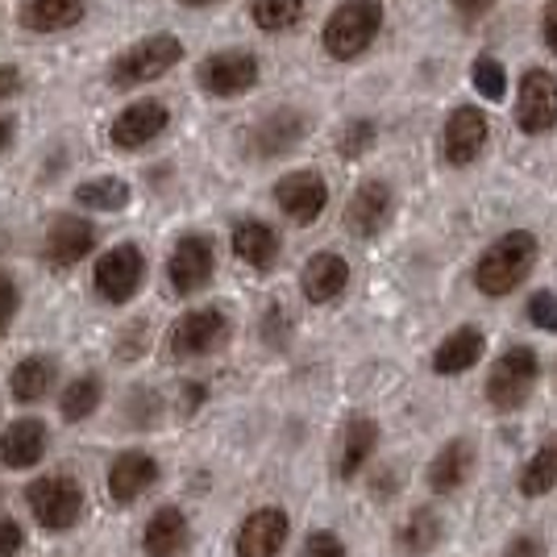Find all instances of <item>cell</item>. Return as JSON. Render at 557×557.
Wrapping results in <instances>:
<instances>
[{
    "label": "cell",
    "mask_w": 557,
    "mask_h": 557,
    "mask_svg": "<svg viewBox=\"0 0 557 557\" xmlns=\"http://www.w3.org/2000/svg\"><path fill=\"white\" fill-rule=\"evenodd\" d=\"M533 262H536V237L524 230H511L483 250L479 267H474V283H479L483 296H508V292H516L529 278Z\"/></svg>",
    "instance_id": "6da1fadb"
},
{
    "label": "cell",
    "mask_w": 557,
    "mask_h": 557,
    "mask_svg": "<svg viewBox=\"0 0 557 557\" xmlns=\"http://www.w3.org/2000/svg\"><path fill=\"white\" fill-rule=\"evenodd\" d=\"M383 0H342L333 13H329L325 29H321V42L337 63H349L358 54H367L371 42L383 29Z\"/></svg>",
    "instance_id": "7a4b0ae2"
},
{
    "label": "cell",
    "mask_w": 557,
    "mask_h": 557,
    "mask_svg": "<svg viewBox=\"0 0 557 557\" xmlns=\"http://www.w3.org/2000/svg\"><path fill=\"white\" fill-rule=\"evenodd\" d=\"M180 59H184V42L180 38L150 34V38H141V42H134V47L125 50L109 75H113L116 88H138V84H150V79L166 75Z\"/></svg>",
    "instance_id": "3957f363"
},
{
    "label": "cell",
    "mask_w": 557,
    "mask_h": 557,
    "mask_svg": "<svg viewBox=\"0 0 557 557\" xmlns=\"http://www.w3.org/2000/svg\"><path fill=\"white\" fill-rule=\"evenodd\" d=\"M25 499H29V511L38 516V524L50 529V533H63L71 524H79V516H84V487L71 474L34 479Z\"/></svg>",
    "instance_id": "277c9868"
},
{
    "label": "cell",
    "mask_w": 557,
    "mask_h": 557,
    "mask_svg": "<svg viewBox=\"0 0 557 557\" xmlns=\"http://www.w3.org/2000/svg\"><path fill=\"white\" fill-rule=\"evenodd\" d=\"M536 383V354L529 346L508 349L504 358H495V367L487 374V399L499 412H516Z\"/></svg>",
    "instance_id": "5b68a950"
},
{
    "label": "cell",
    "mask_w": 557,
    "mask_h": 557,
    "mask_svg": "<svg viewBox=\"0 0 557 557\" xmlns=\"http://www.w3.org/2000/svg\"><path fill=\"white\" fill-rule=\"evenodd\" d=\"M196 84L216 100L246 96L258 84V59L250 50H216L196 67Z\"/></svg>",
    "instance_id": "8992f818"
},
{
    "label": "cell",
    "mask_w": 557,
    "mask_h": 557,
    "mask_svg": "<svg viewBox=\"0 0 557 557\" xmlns=\"http://www.w3.org/2000/svg\"><path fill=\"white\" fill-rule=\"evenodd\" d=\"M516 125H520V134H529V138H541V134H549L557 125V79L549 71H524V79H520V92H516Z\"/></svg>",
    "instance_id": "52a82bcc"
},
{
    "label": "cell",
    "mask_w": 557,
    "mask_h": 557,
    "mask_svg": "<svg viewBox=\"0 0 557 557\" xmlns=\"http://www.w3.org/2000/svg\"><path fill=\"white\" fill-rule=\"evenodd\" d=\"M225 337H230V317L221 308H196L175 321L166 346H171V358H200V354L225 346Z\"/></svg>",
    "instance_id": "ba28073f"
},
{
    "label": "cell",
    "mask_w": 557,
    "mask_h": 557,
    "mask_svg": "<svg viewBox=\"0 0 557 557\" xmlns=\"http://www.w3.org/2000/svg\"><path fill=\"white\" fill-rule=\"evenodd\" d=\"M141 275H146V258L138 246H113L109 255H100L96 262V296L109 304H125L138 296Z\"/></svg>",
    "instance_id": "9c48e42d"
},
{
    "label": "cell",
    "mask_w": 557,
    "mask_h": 557,
    "mask_svg": "<svg viewBox=\"0 0 557 557\" xmlns=\"http://www.w3.org/2000/svg\"><path fill=\"white\" fill-rule=\"evenodd\" d=\"M491 125L487 113L474 109V104H462L445 116V134H442V154L449 166H470L483 150H487Z\"/></svg>",
    "instance_id": "30bf717a"
},
{
    "label": "cell",
    "mask_w": 557,
    "mask_h": 557,
    "mask_svg": "<svg viewBox=\"0 0 557 557\" xmlns=\"http://www.w3.org/2000/svg\"><path fill=\"white\" fill-rule=\"evenodd\" d=\"M212 271H216V255H212L209 237L187 233V237L175 242L171 262H166V278H171V287H175L180 296H196L212 278Z\"/></svg>",
    "instance_id": "8fae6325"
},
{
    "label": "cell",
    "mask_w": 557,
    "mask_h": 557,
    "mask_svg": "<svg viewBox=\"0 0 557 557\" xmlns=\"http://www.w3.org/2000/svg\"><path fill=\"white\" fill-rule=\"evenodd\" d=\"M278 209L287 212L296 225H312L329 205V187L317 171H292L275 184Z\"/></svg>",
    "instance_id": "7c38bea8"
},
{
    "label": "cell",
    "mask_w": 557,
    "mask_h": 557,
    "mask_svg": "<svg viewBox=\"0 0 557 557\" xmlns=\"http://www.w3.org/2000/svg\"><path fill=\"white\" fill-rule=\"evenodd\" d=\"M304 134H308L304 113H296V109H275V113H267L250 129V150H255L258 159H278V154L296 150L304 141Z\"/></svg>",
    "instance_id": "4fadbf2b"
},
{
    "label": "cell",
    "mask_w": 557,
    "mask_h": 557,
    "mask_svg": "<svg viewBox=\"0 0 557 557\" xmlns=\"http://www.w3.org/2000/svg\"><path fill=\"white\" fill-rule=\"evenodd\" d=\"M387 221H392V187L379 184V180H367L349 196L346 230L354 237H374V233L387 230Z\"/></svg>",
    "instance_id": "5bb4252c"
},
{
    "label": "cell",
    "mask_w": 557,
    "mask_h": 557,
    "mask_svg": "<svg viewBox=\"0 0 557 557\" xmlns=\"http://www.w3.org/2000/svg\"><path fill=\"white\" fill-rule=\"evenodd\" d=\"M166 121H171L166 104H159V100H138V104H129L125 113L116 116L109 138H113V146H121V150H141L146 141H154L163 134Z\"/></svg>",
    "instance_id": "9a60e30c"
},
{
    "label": "cell",
    "mask_w": 557,
    "mask_h": 557,
    "mask_svg": "<svg viewBox=\"0 0 557 557\" xmlns=\"http://www.w3.org/2000/svg\"><path fill=\"white\" fill-rule=\"evenodd\" d=\"M283 541H287V511L258 508L237 533V557H278Z\"/></svg>",
    "instance_id": "2e32d148"
},
{
    "label": "cell",
    "mask_w": 557,
    "mask_h": 557,
    "mask_svg": "<svg viewBox=\"0 0 557 557\" xmlns=\"http://www.w3.org/2000/svg\"><path fill=\"white\" fill-rule=\"evenodd\" d=\"M159 483V462L150 454H121L113 466H109V495L113 504H134L141 491H150Z\"/></svg>",
    "instance_id": "e0dca14e"
},
{
    "label": "cell",
    "mask_w": 557,
    "mask_h": 557,
    "mask_svg": "<svg viewBox=\"0 0 557 557\" xmlns=\"http://www.w3.org/2000/svg\"><path fill=\"white\" fill-rule=\"evenodd\" d=\"M96 246V230L79 216H59L47 233V262L50 267H75L84 255H92Z\"/></svg>",
    "instance_id": "ac0fdd59"
},
{
    "label": "cell",
    "mask_w": 557,
    "mask_h": 557,
    "mask_svg": "<svg viewBox=\"0 0 557 557\" xmlns=\"http://www.w3.org/2000/svg\"><path fill=\"white\" fill-rule=\"evenodd\" d=\"M187 541H191V529H187V516L180 508H159L146 524V557H184Z\"/></svg>",
    "instance_id": "d6986e66"
},
{
    "label": "cell",
    "mask_w": 557,
    "mask_h": 557,
    "mask_svg": "<svg viewBox=\"0 0 557 557\" xmlns=\"http://www.w3.org/2000/svg\"><path fill=\"white\" fill-rule=\"evenodd\" d=\"M346 283H349V267L342 255H312L300 275L304 296H308L312 304L337 300V296L346 292Z\"/></svg>",
    "instance_id": "ffe728a7"
},
{
    "label": "cell",
    "mask_w": 557,
    "mask_h": 557,
    "mask_svg": "<svg viewBox=\"0 0 557 557\" xmlns=\"http://www.w3.org/2000/svg\"><path fill=\"white\" fill-rule=\"evenodd\" d=\"M47 454V424L42 420H13L0 437V462L13 466V470H25Z\"/></svg>",
    "instance_id": "44dd1931"
},
{
    "label": "cell",
    "mask_w": 557,
    "mask_h": 557,
    "mask_svg": "<svg viewBox=\"0 0 557 557\" xmlns=\"http://www.w3.org/2000/svg\"><path fill=\"white\" fill-rule=\"evenodd\" d=\"M233 255L255 271H271L278 258V233L262 221H242L233 225Z\"/></svg>",
    "instance_id": "7402d4cb"
},
{
    "label": "cell",
    "mask_w": 557,
    "mask_h": 557,
    "mask_svg": "<svg viewBox=\"0 0 557 557\" xmlns=\"http://www.w3.org/2000/svg\"><path fill=\"white\" fill-rule=\"evenodd\" d=\"M84 17V0H25L22 25L34 34H59Z\"/></svg>",
    "instance_id": "603a6c76"
},
{
    "label": "cell",
    "mask_w": 557,
    "mask_h": 557,
    "mask_svg": "<svg viewBox=\"0 0 557 557\" xmlns=\"http://www.w3.org/2000/svg\"><path fill=\"white\" fill-rule=\"evenodd\" d=\"M470 470H474V449H470V442H449L433 458V466H429V487L437 491V495H449V491H458L470 479Z\"/></svg>",
    "instance_id": "cb8c5ba5"
},
{
    "label": "cell",
    "mask_w": 557,
    "mask_h": 557,
    "mask_svg": "<svg viewBox=\"0 0 557 557\" xmlns=\"http://www.w3.org/2000/svg\"><path fill=\"white\" fill-rule=\"evenodd\" d=\"M479 358H483V333H479V329H458V333H449L442 346H437L433 371L462 374V371H470Z\"/></svg>",
    "instance_id": "d4e9b609"
},
{
    "label": "cell",
    "mask_w": 557,
    "mask_h": 557,
    "mask_svg": "<svg viewBox=\"0 0 557 557\" xmlns=\"http://www.w3.org/2000/svg\"><path fill=\"white\" fill-rule=\"evenodd\" d=\"M374 445H379V424L367 417H354L346 424V437H342V458H337V474L342 479H354L367 458L374 454Z\"/></svg>",
    "instance_id": "484cf974"
},
{
    "label": "cell",
    "mask_w": 557,
    "mask_h": 557,
    "mask_svg": "<svg viewBox=\"0 0 557 557\" xmlns=\"http://www.w3.org/2000/svg\"><path fill=\"white\" fill-rule=\"evenodd\" d=\"M50 383H54V362H50V358H25V362H17L13 374H9L13 399H22V404L42 399V395L50 392Z\"/></svg>",
    "instance_id": "4316f807"
},
{
    "label": "cell",
    "mask_w": 557,
    "mask_h": 557,
    "mask_svg": "<svg viewBox=\"0 0 557 557\" xmlns=\"http://www.w3.org/2000/svg\"><path fill=\"white\" fill-rule=\"evenodd\" d=\"M437 541H442V516L429 508L412 511L404 520V529H399V549L408 557H424Z\"/></svg>",
    "instance_id": "83f0119b"
},
{
    "label": "cell",
    "mask_w": 557,
    "mask_h": 557,
    "mask_svg": "<svg viewBox=\"0 0 557 557\" xmlns=\"http://www.w3.org/2000/svg\"><path fill=\"white\" fill-rule=\"evenodd\" d=\"M75 200H79L84 209L116 212L129 205V184H125V180H113V175H100V180H88V184L75 187Z\"/></svg>",
    "instance_id": "f1b7e54d"
},
{
    "label": "cell",
    "mask_w": 557,
    "mask_h": 557,
    "mask_svg": "<svg viewBox=\"0 0 557 557\" xmlns=\"http://www.w3.org/2000/svg\"><path fill=\"white\" fill-rule=\"evenodd\" d=\"M557 487V445H545V449H536L529 466H524V474H520V491L524 495H545V491Z\"/></svg>",
    "instance_id": "f546056e"
},
{
    "label": "cell",
    "mask_w": 557,
    "mask_h": 557,
    "mask_svg": "<svg viewBox=\"0 0 557 557\" xmlns=\"http://www.w3.org/2000/svg\"><path fill=\"white\" fill-rule=\"evenodd\" d=\"M255 25L267 34H283L292 25H300L304 17V0H255Z\"/></svg>",
    "instance_id": "4dcf8cb0"
},
{
    "label": "cell",
    "mask_w": 557,
    "mask_h": 557,
    "mask_svg": "<svg viewBox=\"0 0 557 557\" xmlns=\"http://www.w3.org/2000/svg\"><path fill=\"white\" fill-rule=\"evenodd\" d=\"M100 395H104V387H100V379H96V374L75 379L67 392H63V417H67V420H88L96 408H100Z\"/></svg>",
    "instance_id": "1f68e13d"
},
{
    "label": "cell",
    "mask_w": 557,
    "mask_h": 557,
    "mask_svg": "<svg viewBox=\"0 0 557 557\" xmlns=\"http://www.w3.org/2000/svg\"><path fill=\"white\" fill-rule=\"evenodd\" d=\"M470 79H474V92L483 96V100H504V96H508V75H504V63H499V59H491V54H479V59H474Z\"/></svg>",
    "instance_id": "d6a6232c"
},
{
    "label": "cell",
    "mask_w": 557,
    "mask_h": 557,
    "mask_svg": "<svg viewBox=\"0 0 557 557\" xmlns=\"http://www.w3.org/2000/svg\"><path fill=\"white\" fill-rule=\"evenodd\" d=\"M374 146V121H349L346 129H342V138H337V154L342 159H358V154H367Z\"/></svg>",
    "instance_id": "836d02e7"
},
{
    "label": "cell",
    "mask_w": 557,
    "mask_h": 557,
    "mask_svg": "<svg viewBox=\"0 0 557 557\" xmlns=\"http://www.w3.org/2000/svg\"><path fill=\"white\" fill-rule=\"evenodd\" d=\"M529 321L536 329H545V333H554L557 329V296L554 292H536L533 300H529Z\"/></svg>",
    "instance_id": "e575fe53"
},
{
    "label": "cell",
    "mask_w": 557,
    "mask_h": 557,
    "mask_svg": "<svg viewBox=\"0 0 557 557\" xmlns=\"http://www.w3.org/2000/svg\"><path fill=\"white\" fill-rule=\"evenodd\" d=\"M300 557H346V545H342V536L321 529V533H312L304 541Z\"/></svg>",
    "instance_id": "d590c367"
},
{
    "label": "cell",
    "mask_w": 557,
    "mask_h": 557,
    "mask_svg": "<svg viewBox=\"0 0 557 557\" xmlns=\"http://www.w3.org/2000/svg\"><path fill=\"white\" fill-rule=\"evenodd\" d=\"M17 304H22V296H17V283H13L9 275H0V333L13 325Z\"/></svg>",
    "instance_id": "8d00e7d4"
},
{
    "label": "cell",
    "mask_w": 557,
    "mask_h": 557,
    "mask_svg": "<svg viewBox=\"0 0 557 557\" xmlns=\"http://www.w3.org/2000/svg\"><path fill=\"white\" fill-rule=\"evenodd\" d=\"M25 545V533L17 520H0V557H17Z\"/></svg>",
    "instance_id": "74e56055"
},
{
    "label": "cell",
    "mask_w": 557,
    "mask_h": 557,
    "mask_svg": "<svg viewBox=\"0 0 557 557\" xmlns=\"http://www.w3.org/2000/svg\"><path fill=\"white\" fill-rule=\"evenodd\" d=\"M449 4H454V13L462 22H479V17H487L491 9H495V0H449Z\"/></svg>",
    "instance_id": "f35d334b"
},
{
    "label": "cell",
    "mask_w": 557,
    "mask_h": 557,
    "mask_svg": "<svg viewBox=\"0 0 557 557\" xmlns=\"http://www.w3.org/2000/svg\"><path fill=\"white\" fill-rule=\"evenodd\" d=\"M541 42L557 54V0H549L545 13H541Z\"/></svg>",
    "instance_id": "ab89813d"
},
{
    "label": "cell",
    "mask_w": 557,
    "mask_h": 557,
    "mask_svg": "<svg viewBox=\"0 0 557 557\" xmlns=\"http://www.w3.org/2000/svg\"><path fill=\"white\" fill-rule=\"evenodd\" d=\"M541 554H545V549H541V541H536V536H516L504 557H541Z\"/></svg>",
    "instance_id": "60d3db41"
},
{
    "label": "cell",
    "mask_w": 557,
    "mask_h": 557,
    "mask_svg": "<svg viewBox=\"0 0 557 557\" xmlns=\"http://www.w3.org/2000/svg\"><path fill=\"white\" fill-rule=\"evenodd\" d=\"M17 88H22V71L9 67V63H0V100H9Z\"/></svg>",
    "instance_id": "b9f144b4"
},
{
    "label": "cell",
    "mask_w": 557,
    "mask_h": 557,
    "mask_svg": "<svg viewBox=\"0 0 557 557\" xmlns=\"http://www.w3.org/2000/svg\"><path fill=\"white\" fill-rule=\"evenodd\" d=\"M9 138H13V125H9V121H0V150L9 146Z\"/></svg>",
    "instance_id": "7bdbcfd3"
},
{
    "label": "cell",
    "mask_w": 557,
    "mask_h": 557,
    "mask_svg": "<svg viewBox=\"0 0 557 557\" xmlns=\"http://www.w3.org/2000/svg\"><path fill=\"white\" fill-rule=\"evenodd\" d=\"M180 4H187V9H209V4H221V0H180Z\"/></svg>",
    "instance_id": "ee69618b"
}]
</instances>
